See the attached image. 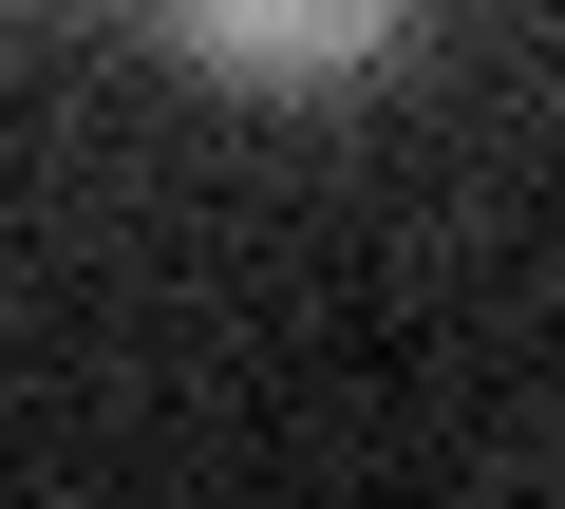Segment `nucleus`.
I'll use <instances>...</instances> for the list:
<instances>
[{
  "mask_svg": "<svg viewBox=\"0 0 565 509\" xmlns=\"http://www.w3.org/2000/svg\"><path fill=\"white\" fill-rule=\"evenodd\" d=\"M434 39V0H151V57L226 114H340Z\"/></svg>",
  "mask_w": 565,
  "mask_h": 509,
  "instance_id": "obj_1",
  "label": "nucleus"
}]
</instances>
